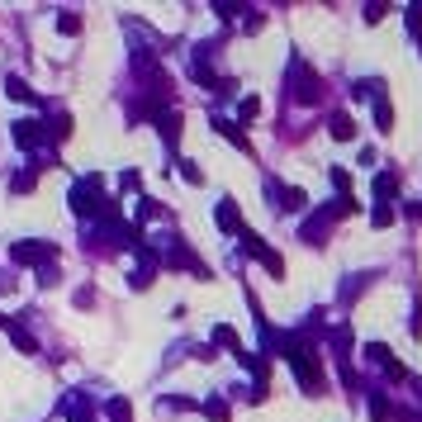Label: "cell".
<instances>
[{
    "label": "cell",
    "instance_id": "1",
    "mask_svg": "<svg viewBox=\"0 0 422 422\" xmlns=\"http://www.w3.org/2000/svg\"><path fill=\"white\" fill-rule=\"evenodd\" d=\"M219 228H223V233L242 228V214H237V204H233V200H223V204H219Z\"/></svg>",
    "mask_w": 422,
    "mask_h": 422
},
{
    "label": "cell",
    "instance_id": "10",
    "mask_svg": "<svg viewBox=\"0 0 422 422\" xmlns=\"http://www.w3.org/2000/svg\"><path fill=\"white\" fill-rule=\"evenodd\" d=\"M57 29H62V33H76L81 19H76V15H62V19H57Z\"/></svg>",
    "mask_w": 422,
    "mask_h": 422
},
{
    "label": "cell",
    "instance_id": "4",
    "mask_svg": "<svg viewBox=\"0 0 422 422\" xmlns=\"http://www.w3.org/2000/svg\"><path fill=\"white\" fill-rule=\"evenodd\" d=\"M5 91L15 95V100H33V91H29V86H24L19 76H5Z\"/></svg>",
    "mask_w": 422,
    "mask_h": 422
},
{
    "label": "cell",
    "instance_id": "6",
    "mask_svg": "<svg viewBox=\"0 0 422 422\" xmlns=\"http://www.w3.org/2000/svg\"><path fill=\"white\" fill-rule=\"evenodd\" d=\"M375 124H380V133H389V124H394V110L384 105V100L375 105Z\"/></svg>",
    "mask_w": 422,
    "mask_h": 422
},
{
    "label": "cell",
    "instance_id": "3",
    "mask_svg": "<svg viewBox=\"0 0 422 422\" xmlns=\"http://www.w3.org/2000/svg\"><path fill=\"white\" fill-rule=\"evenodd\" d=\"M351 133H356V119H351V114H337V119H332V138H351Z\"/></svg>",
    "mask_w": 422,
    "mask_h": 422
},
{
    "label": "cell",
    "instance_id": "9",
    "mask_svg": "<svg viewBox=\"0 0 422 422\" xmlns=\"http://www.w3.org/2000/svg\"><path fill=\"white\" fill-rule=\"evenodd\" d=\"M214 342H219V346H237V332L233 328H214Z\"/></svg>",
    "mask_w": 422,
    "mask_h": 422
},
{
    "label": "cell",
    "instance_id": "5",
    "mask_svg": "<svg viewBox=\"0 0 422 422\" xmlns=\"http://www.w3.org/2000/svg\"><path fill=\"white\" fill-rule=\"evenodd\" d=\"M110 422H133V408H128L124 399H114V404H110Z\"/></svg>",
    "mask_w": 422,
    "mask_h": 422
},
{
    "label": "cell",
    "instance_id": "7",
    "mask_svg": "<svg viewBox=\"0 0 422 422\" xmlns=\"http://www.w3.org/2000/svg\"><path fill=\"white\" fill-rule=\"evenodd\" d=\"M204 413H209L214 422H223V418H228V404H223V399H209V404H204Z\"/></svg>",
    "mask_w": 422,
    "mask_h": 422
},
{
    "label": "cell",
    "instance_id": "8",
    "mask_svg": "<svg viewBox=\"0 0 422 422\" xmlns=\"http://www.w3.org/2000/svg\"><path fill=\"white\" fill-rule=\"evenodd\" d=\"M394 190H399V186H394V176H380V181H375V195H380V200H389Z\"/></svg>",
    "mask_w": 422,
    "mask_h": 422
},
{
    "label": "cell",
    "instance_id": "2",
    "mask_svg": "<svg viewBox=\"0 0 422 422\" xmlns=\"http://www.w3.org/2000/svg\"><path fill=\"white\" fill-rule=\"evenodd\" d=\"M15 142H19V147H33V142H38V124H33V119H19V124H15Z\"/></svg>",
    "mask_w": 422,
    "mask_h": 422
},
{
    "label": "cell",
    "instance_id": "11",
    "mask_svg": "<svg viewBox=\"0 0 422 422\" xmlns=\"http://www.w3.org/2000/svg\"><path fill=\"white\" fill-rule=\"evenodd\" d=\"M72 422H95V418H91V408H81V404H76V408H72Z\"/></svg>",
    "mask_w": 422,
    "mask_h": 422
}]
</instances>
